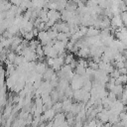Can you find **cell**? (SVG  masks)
<instances>
[{"instance_id":"1","label":"cell","mask_w":127,"mask_h":127,"mask_svg":"<svg viewBox=\"0 0 127 127\" xmlns=\"http://www.w3.org/2000/svg\"><path fill=\"white\" fill-rule=\"evenodd\" d=\"M47 16L49 20H52L54 22H57L61 19V12L58 10H48Z\"/></svg>"},{"instance_id":"2","label":"cell","mask_w":127,"mask_h":127,"mask_svg":"<svg viewBox=\"0 0 127 127\" xmlns=\"http://www.w3.org/2000/svg\"><path fill=\"white\" fill-rule=\"evenodd\" d=\"M99 33H100V30H99V29L94 28V27H90V28L87 29L85 35H86L87 37H92V36H97V35H99Z\"/></svg>"},{"instance_id":"3","label":"cell","mask_w":127,"mask_h":127,"mask_svg":"<svg viewBox=\"0 0 127 127\" xmlns=\"http://www.w3.org/2000/svg\"><path fill=\"white\" fill-rule=\"evenodd\" d=\"M55 73V71H54V69L52 68V67H50V68H46L45 69V71H44V73L42 74V76L48 81V80H50V78L52 77V75Z\"/></svg>"},{"instance_id":"4","label":"cell","mask_w":127,"mask_h":127,"mask_svg":"<svg viewBox=\"0 0 127 127\" xmlns=\"http://www.w3.org/2000/svg\"><path fill=\"white\" fill-rule=\"evenodd\" d=\"M47 34H48V37H49L51 40H56L57 35H58V31L55 30V29H52V28H51V29L47 32Z\"/></svg>"},{"instance_id":"5","label":"cell","mask_w":127,"mask_h":127,"mask_svg":"<svg viewBox=\"0 0 127 127\" xmlns=\"http://www.w3.org/2000/svg\"><path fill=\"white\" fill-rule=\"evenodd\" d=\"M58 56H59V53L57 52L56 49H54V48L52 47V49H51V51H50L48 57H49V58H53V59H55V58H57Z\"/></svg>"},{"instance_id":"6","label":"cell","mask_w":127,"mask_h":127,"mask_svg":"<svg viewBox=\"0 0 127 127\" xmlns=\"http://www.w3.org/2000/svg\"><path fill=\"white\" fill-rule=\"evenodd\" d=\"M42 49H43V52H44V56H47L48 57V55H49L52 47L49 46V45H45V46H42Z\"/></svg>"},{"instance_id":"7","label":"cell","mask_w":127,"mask_h":127,"mask_svg":"<svg viewBox=\"0 0 127 127\" xmlns=\"http://www.w3.org/2000/svg\"><path fill=\"white\" fill-rule=\"evenodd\" d=\"M110 74H111V77H113V78H117V77L120 75L118 69H113V71L110 72Z\"/></svg>"},{"instance_id":"8","label":"cell","mask_w":127,"mask_h":127,"mask_svg":"<svg viewBox=\"0 0 127 127\" xmlns=\"http://www.w3.org/2000/svg\"><path fill=\"white\" fill-rule=\"evenodd\" d=\"M53 64H54V59H53V58H49V59H48V65L52 67Z\"/></svg>"}]
</instances>
